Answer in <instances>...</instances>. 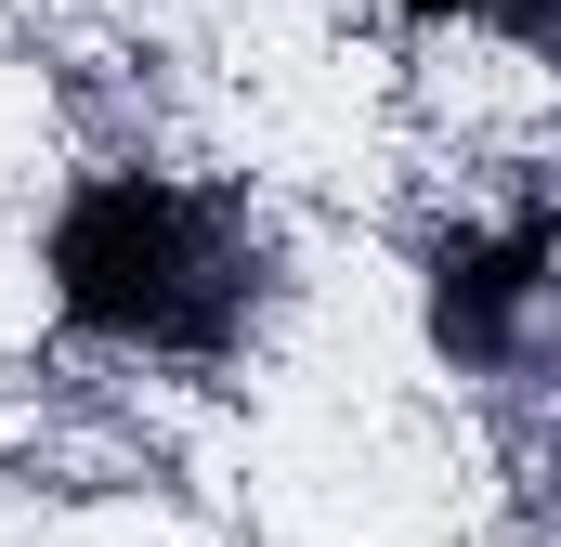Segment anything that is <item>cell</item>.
Returning a JSON list of instances; mask_svg holds the SVG:
<instances>
[{
	"instance_id": "cell-1",
	"label": "cell",
	"mask_w": 561,
	"mask_h": 547,
	"mask_svg": "<svg viewBox=\"0 0 561 547\" xmlns=\"http://www.w3.org/2000/svg\"><path fill=\"white\" fill-rule=\"evenodd\" d=\"M39 261H53V313L79 339L183 352V365H222L249 339V300H262V235L170 170H92L53 209Z\"/></svg>"
},
{
	"instance_id": "cell-2",
	"label": "cell",
	"mask_w": 561,
	"mask_h": 547,
	"mask_svg": "<svg viewBox=\"0 0 561 547\" xmlns=\"http://www.w3.org/2000/svg\"><path fill=\"white\" fill-rule=\"evenodd\" d=\"M561 274V222H510V235H444L431 248V339L457 352V365H496L510 352V326H523V300Z\"/></svg>"
},
{
	"instance_id": "cell-3",
	"label": "cell",
	"mask_w": 561,
	"mask_h": 547,
	"mask_svg": "<svg viewBox=\"0 0 561 547\" xmlns=\"http://www.w3.org/2000/svg\"><path fill=\"white\" fill-rule=\"evenodd\" d=\"M405 13H470V26H523V39H561V0H405Z\"/></svg>"
}]
</instances>
